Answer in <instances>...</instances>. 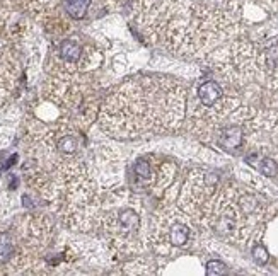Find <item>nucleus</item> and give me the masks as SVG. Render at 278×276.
<instances>
[{"instance_id":"10","label":"nucleus","mask_w":278,"mask_h":276,"mask_svg":"<svg viewBox=\"0 0 278 276\" xmlns=\"http://www.w3.org/2000/svg\"><path fill=\"white\" fill-rule=\"evenodd\" d=\"M123 273H126V275H154L156 271L152 270L150 265H147V263L135 259V261H132V263H128V265H125Z\"/></svg>"},{"instance_id":"9","label":"nucleus","mask_w":278,"mask_h":276,"mask_svg":"<svg viewBox=\"0 0 278 276\" xmlns=\"http://www.w3.org/2000/svg\"><path fill=\"white\" fill-rule=\"evenodd\" d=\"M89 5H90V0H64L65 12L76 20H80L86 17Z\"/></svg>"},{"instance_id":"3","label":"nucleus","mask_w":278,"mask_h":276,"mask_svg":"<svg viewBox=\"0 0 278 276\" xmlns=\"http://www.w3.org/2000/svg\"><path fill=\"white\" fill-rule=\"evenodd\" d=\"M264 217L258 196L238 184H226L215 193L200 227L212 230L224 241L248 242Z\"/></svg>"},{"instance_id":"7","label":"nucleus","mask_w":278,"mask_h":276,"mask_svg":"<svg viewBox=\"0 0 278 276\" xmlns=\"http://www.w3.org/2000/svg\"><path fill=\"white\" fill-rule=\"evenodd\" d=\"M19 61L9 48L0 46V108L10 97L18 84Z\"/></svg>"},{"instance_id":"11","label":"nucleus","mask_w":278,"mask_h":276,"mask_svg":"<svg viewBox=\"0 0 278 276\" xmlns=\"http://www.w3.org/2000/svg\"><path fill=\"white\" fill-rule=\"evenodd\" d=\"M268 251H266V247L264 246H254L252 247V259H254V263L256 265H260V266H264L268 263Z\"/></svg>"},{"instance_id":"5","label":"nucleus","mask_w":278,"mask_h":276,"mask_svg":"<svg viewBox=\"0 0 278 276\" xmlns=\"http://www.w3.org/2000/svg\"><path fill=\"white\" fill-rule=\"evenodd\" d=\"M193 222L178 203H168L154 215L148 241L157 254L174 256L184 249L193 237Z\"/></svg>"},{"instance_id":"12","label":"nucleus","mask_w":278,"mask_h":276,"mask_svg":"<svg viewBox=\"0 0 278 276\" xmlns=\"http://www.w3.org/2000/svg\"><path fill=\"white\" fill-rule=\"evenodd\" d=\"M227 273V266L224 265L222 261H210L206 265V275L208 276H218V275H226Z\"/></svg>"},{"instance_id":"4","label":"nucleus","mask_w":278,"mask_h":276,"mask_svg":"<svg viewBox=\"0 0 278 276\" xmlns=\"http://www.w3.org/2000/svg\"><path fill=\"white\" fill-rule=\"evenodd\" d=\"M43 99L60 109L62 116L80 130H87L99 118L101 90L92 72L52 68L43 84Z\"/></svg>"},{"instance_id":"6","label":"nucleus","mask_w":278,"mask_h":276,"mask_svg":"<svg viewBox=\"0 0 278 276\" xmlns=\"http://www.w3.org/2000/svg\"><path fill=\"white\" fill-rule=\"evenodd\" d=\"M174 164L168 160L138 157L134 164V186L147 193H162L174 178Z\"/></svg>"},{"instance_id":"8","label":"nucleus","mask_w":278,"mask_h":276,"mask_svg":"<svg viewBox=\"0 0 278 276\" xmlns=\"http://www.w3.org/2000/svg\"><path fill=\"white\" fill-rule=\"evenodd\" d=\"M227 96H229V94H227V90L222 87L220 82L205 80L196 87V102H194V104L205 109H212V108H217Z\"/></svg>"},{"instance_id":"2","label":"nucleus","mask_w":278,"mask_h":276,"mask_svg":"<svg viewBox=\"0 0 278 276\" xmlns=\"http://www.w3.org/2000/svg\"><path fill=\"white\" fill-rule=\"evenodd\" d=\"M99 232L108 251L120 256H136L147 249L144 205L125 188H114L102 203Z\"/></svg>"},{"instance_id":"1","label":"nucleus","mask_w":278,"mask_h":276,"mask_svg":"<svg viewBox=\"0 0 278 276\" xmlns=\"http://www.w3.org/2000/svg\"><path fill=\"white\" fill-rule=\"evenodd\" d=\"M188 108V90L171 77L136 75L108 94L99 111V128L113 140H138L180 130Z\"/></svg>"}]
</instances>
